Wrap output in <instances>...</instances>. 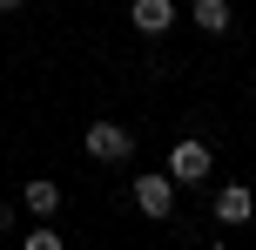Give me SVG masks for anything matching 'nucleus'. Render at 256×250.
I'll return each instance as SVG.
<instances>
[{"label": "nucleus", "mask_w": 256, "mask_h": 250, "mask_svg": "<svg viewBox=\"0 0 256 250\" xmlns=\"http://www.w3.org/2000/svg\"><path fill=\"white\" fill-rule=\"evenodd\" d=\"M209 169H216V156H209V142H196V135H182L176 149H168V176L182 183H209Z\"/></svg>", "instance_id": "1"}, {"label": "nucleus", "mask_w": 256, "mask_h": 250, "mask_svg": "<svg viewBox=\"0 0 256 250\" xmlns=\"http://www.w3.org/2000/svg\"><path fill=\"white\" fill-rule=\"evenodd\" d=\"M135 210L162 223V216L176 210V176H168V169H148V176H135Z\"/></svg>", "instance_id": "2"}, {"label": "nucleus", "mask_w": 256, "mask_h": 250, "mask_svg": "<svg viewBox=\"0 0 256 250\" xmlns=\"http://www.w3.org/2000/svg\"><path fill=\"white\" fill-rule=\"evenodd\" d=\"M81 149H88L94 162H128V149H135V135H128L122 122H88V135H81Z\"/></svg>", "instance_id": "3"}, {"label": "nucleus", "mask_w": 256, "mask_h": 250, "mask_svg": "<svg viewBox=\"0 0 256 250\" xmlns=\"http://www.w3.org/2000/svg\"><path fill=\"white\" fill-rule=\"evenodd\" d=\"M128 21H135V34L162 41L168 27H176V0H135V7H128Z\"/></svg>", "instance_id": "4"}, {"label": "nucleus", "mask_w": 256, "mask_h": 250, "mask_svg": "<svg viewBox=\"0 0 256 250\" xmlns=\"http://www.w3.org/2000/svg\"><path fill=\"white\" fill-rule=\"evenodd\" d=\"M216 216H222V223H250V216H256V196H250L243 183H222L216 189Z\"/></svg>", "instance_id": "5"}, {"label": "nucleus", "mask_w": 256, "mask_h": 250, "mask_svg": "<svg viewBox=\"0 0 256 250\" xmlns=\"http://www.w3.org/2000/svg\"><path fill=\"white\" fill-rule=\"evenodd\" d=\"M20 203H27V210H34V216H54V210H61V189H54L48 176H34V183L20 189Z\"/></svg>", "instance_id": "6"}, {"label": "nucleus", "mask_w": 256, "mask_h": 250, "mask_svg": "<svg viewBox=\"0 0 256 250\" xmlns=\"http://www.w3.org/2000/svg\"><path fill=\"white\" fill-rule=\"evenodd\" d=\"M196 27H202V34H230V0H196Z\"/></svg>", "instance_id": "7"}, {"label": "nucleus", "mask_w": 256, "mask_h": 250, "mask_svg": "<svg viewBox=\"0 0 256 250\" xmlns=\"http://www.w3.org/2000/svg\"><path fill=\"white\" fill-rule=\"evenodd\" d=\"M27 250H61V230H54V223H48V216H40V223H34V230H27Z\"/></svg>", "instance_id": "8"}, {"label": "nucleus", "mask_w": 256, "mask_h": 250, "mask_svg": "<svg viewBox=\"0 0 256 250\" xmlns=\"http://www.w3.org/2000/svg\"><path fill=\"white\" fill-rule=\"evenodd\" d=\"M7 230H14V210H7V203H0V237H7Z\"/></svg>", "instance_id": "9"}, {"label": "nucleus", "mask_w": 256, "mask_h": 250, "mask_svg": "<svg viewBox=\"0 0 256 250\" xmlns=\"http://www.w3.org/2000/svg\"><path fill=\"white\" fill-rule=\"evenodd\" d=\"M14 7H20V0H0V14H14Z\"/></svg>", "instance_id": "10"}]
</instances>
